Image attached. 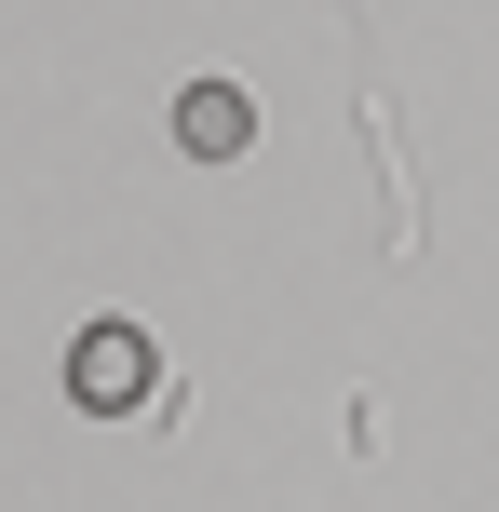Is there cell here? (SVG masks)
I'll use <instances>...</instances> for the list:
<instances>
[{"mask_svg": "<svg viewBox=\"0 0 499 512\" xmlns=\"http://www.w3.org/2000/svg\"><path fill=\"white\" fill-rule=\"evenodd\" d=\"M149 378H162V364H149L135 324H81V337H68V405L122 418V405H149Z\"/></svg>", "mask_w": 499, "mask_h": 512, "instance_id": "obj_1", "label": "cell"}, {"mask_svg": "<svg viewBox=\"0 0 499 512\" xmlns=\"http://www.w3.org/2000/svg\"><path fill=\"white\" fill-rule=\"evenodd\" d=\"M176 149L189 162H243L257 149V95H243V81H189L176 95Z\"/></svg>", "mask_w": 499, "mask_h": 512, "instance_id": "obj_2", "label": "cell"}]
</instances>
